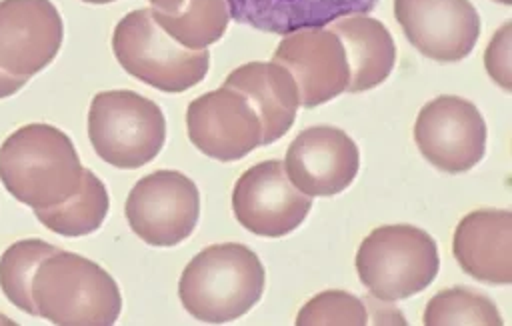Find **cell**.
<instances>
[{
  "instance_id": "cell-1",
  "label": "cell",
  "mask_w": 512,
  "mask_h": 326,
  "mask_svg": "<svg viewBox=\"0 0 512 326\" xmlns=\"http://www.w3.org/2000/svg\"><path fill=\"white\" fill-rule=\"evenodd\" d=\"M120 306V290L104 268L56 248L34 266L20 310L64 326H108Z\"/></svg>"
},
{
  "instance_id": "cell-2",
  "label": "cell",
  "mask_w": 512,
  "mask_h": 326,
  "mask_svg": "<svg viewBox=\"0 0 512 326\" xmlns=\"http://www.w3.org/2000/svg\"><path fill=\"white\" fill-rule=\"evenodd\" d=\"M72 140L50 124H28L0 146V180L30 208H50L68 200L84 180Z\"/></svg>"
},
{
  "instance_id": "cell-3",
  "label": "cell",
  "mask_w": 512,
  "mask_h": 326,
  "mask_svg": "<svg viewBox=\"0 0 512 326\" xmlns=\"http://www.w3.org/2000/svg\"><path fill=\"white\" fill-rule=\"evenodd\" d=\"M264 266L244 244H214L196 254L178 284L182 306L200 322H232L262 296Z\"/></svg>"
},
{
  "instance_id": "cell-4",
  "label": "cell",
  "mask_w": 512,
  "mask_h": 326,
  "mask_svg": "<svg viewBox=\"0 0 512 326\" xmlns=\"http://www.w3.org/2000/svg\"><path fill=\"white\" fill-rule=\"evenodd\" d=\"M440 268L432 236L410 224L372 230L356 254V270L368 292L394 302L428 288Z\"/></svg>"
},
{
  "instance_id": "cell-5",
  "label": "cell",
  "mask_w": 512,
  "mask_h": 326,
  "mask_svg": "<svg viewBox=\"0 0 512 326\" xmlns=\"http://www.w3.org/2000/svg\"><path fill=\"white\" fill-rule=\"evenodd\" d=\"M114 56L134 78L162 90L184 92L198 84L210 64L206 48L178 44L156 20L152 8L126 14L114 28Z\"/></svg>"
},
{
  "instance_id": "cell-6",
  "label": "cell",
  "mask_w": 512,
  "mask_h": 326,
  "mask_svg": "<svg viewBox=\"0 0 512 326\" xmlns=\"http://www.w3.org/2000/svg\"><path fill=\"white\" fill-rule=\"evenodd\" d=\"M88 136L96 154L116 168H140L166 140V120L156 102L132 90L100 92L90 102Z\"/></svg>"
},
{
  "instance_id": "cell-7",
  "label": "cell",
  "mask_w": 512,
  "mask_h": 326,
  "mask_svg": "<svg viewBox=\"0 0 512 326\" xmlns=\"http://www.w3.org/2000/svg\"><path fill=\"white\" fill-rule=\"evenodd\" d=\"M62 44V18L50 0H0V98L46 68Z\"/></svg>"
},
{
  "instance_id": "cell-8",
  "label": "cell",
  "mask_w": 512,
  "mask_h": 326,
  "mask_svg": "<svg viewBox=\"0 0 512 326\" xmlns=\"http://www.w3.org/2000/svg\"><path fill=\"white\" fill-rule=\"evenodd\" d=\"M124 214L134 234L146 244L176 246L196 228L200 194L182 172L158 170L134 184Z\"/></svg>"
},
{
  "instance_id": "cell-9",
  "label": "cell",
  "mask_w": 512,
  "mask_h": 326,
  "mask_svg": "<svg viewBox=\"0 0 512 326\" xmlns=\"http://www.w3.org/2000/svg\"><path fill=\"white\" fill-rule=\"evenodd\" d=\"M414 140L432 166L458 174L482 160L486 124L472 102L458 96H438L420 110L414 124Z\"/></svg>"
},
{
  "instance_id": "cell-10",
  "label": "cell",
  "mask_w": 512,
  "mask_h": 326,
  "mask_svg": "<svg viewBox=\"0 0 512 326\" xmlns=\"http://www.w3.org/2000/svg\"><path fill=\"white\" fill-rule=\"evenodd\" d=\"M232 208L246 230L280 238L304 222L312 208V198L292 184L282 162L266 160L238 178L232 192Z\"/></svg>"
},
{
  "instance_id": "cell-11",
  "label": "cell",
  "mask_w": 512,
  "mask_h": 326,
  "mask_svg": "<svg viewBox=\"0 0 512 326\" xmlns=\"http://www.w3.org/2000/svg\"><path fill=\"white\" fill-rule=\"evenodd\" d=\"M188 138L210 158L232 162L264 146L262 120L248 98L222 84L192 100L186 110Z\"/></svg>"
},
{
  "instance_id": "cell-12",
  "label": "cell",
  "mask_w": 512,
  "mask_h": 326,
  "mask_svg": "<svg viewBox=\"0 0 512 326\" xmlns=\"http://www.w3.org/2000/svg\"><path fill=\"white\" fill-rule=\"evenodd\" d=\"M394 16L410 44L436 62L466 58L480 34L470 0H394Z\"/></svg>"
},
{
  "instance_id": "cell-13",
  "label": "cell",
  "mask_w": 512,
  "mask_h": 326,
  "mask_svg": "<svg viewBox=\"0 0 512 326\" xmlns=\"http://www.w3.org/2000/svg\"><path fill=\"white\" fill-rule=\"evenodd\" d=\"M272 62L288 70L298 90V104L304 108H314L346 92V54L332 30L304 28L286 34Z\"/></svg>"
},
{
  "instance_id": "cell-14",
  "label": "cell",
  "mask_w": 512,
  "mask_h": 326,
  "mask_svg": "<svg viewBox=\"0 0 512 326\" xmlns=\"http://www.w3.org/2000/svg\"><path fill=\"white\" fill-rule=\"evenodd\" d=\"M358 148L340 128L312 126L302 130L286 152L284 170L308 196H334L358 174Z\"/></svg>"
},
{
  "instance_id": "cell-15",
  "label": "cell",
  "mask_w": 512,
  "mask_h": 326,
  "mask_svg": "<svg viewBox=\"0 0 512 326\" xmlns=\"http://www.w3.org/2000/svg\"><path fill=\"white\" fill-rule=\"evenodd\" d=\"M454 258L472 278L490 284L512 282V214L476 210L454 232Z\"/></svg>"
},
{
  "instance_id": "cell-16",
  "label": "cell",
  "mask_w": 512,
  "mask_h": 326,
  "mask_svg": "<svg viewBox=\"0 0 512 326\" xmlns=\"http://www.w3.org/2000/svg\"><path fill=\"white\" fill-rule=\"evenodd\" d=\"M376 4L378 0H226L230 18L238 24L282 36L368 14Z\"/></svg>"
},
{
  "instance_id": "cell-17",
  "label": "cell",
  "mask_w": 512,
  "mask_h": 326,
  "mask_svg": "<svg viewBox=\"0 0 512 326\" xmlns=\"http://www.w3.org/2000/svg\"><path fill=\"white\" fill-rule=\"evenodd\" d=\"M242 92L262 120V144L282 138L296 118L298 90L288 74L276 62H250L232 70L224 82Z\"/></svg>"
},
{
  "instance_id": "cell-18",
  "label": "cell",
  "mask_w": 512,
  "mask_h": 326,
  "mask_svg": "<svg viewBox=\"0 0 512 326\" xmlns=\"http://www.w3.org/2000/svg\"><path fill=\"white\" fill-rule=\"evenodd\" d=\"M348 64L346 92H364L382 84L394 68L396 46L382 22L356 14L332 22Z\"/></svg>"
},
{
  "instance_id": "cell-19",
  "label": "cell",
  "mask_w": 512,
  "mask_h": 326,
  "mask_svg": "<svg viewBox=\"0 0 512 326\" xmlns=\"http://www.w3.org/2000/svg\"><path fill=\"white\" fill-rule=\"evenodd\" d=\"M36 218L52 232L62 236H84L100 228L108 214V192L94 172L84 170V180L62 204L36 208Z\"/></svg>"
},
{
  "instance_id": "cell-20",
  "label": "cell",
  "mask_w": 512,
  "mask_h": 326,
  "mask_svg": "<svg viewBox=\"0 0 512 326\" xmlns=\"http://www.w3.org/2000/svg\"><path fill=\"white\" fill-rule=\"evenodd\" d=\"M152 14L178 44L192 50L220 40L230 20L226 0H184L176 12L152 8Z\"/></svg>"
},
{
  "instance_id": "cell-21",
  "label": "cell",
  "mask_w": 512,
  "mask_h": 326,
  "mask_svg": "<svg viewBox=\"0 0 512 326\" xmlns=\"http://www.w3.org/2000/svg\"><path fill=\"white\" fill-rule=\"evenodd\" d=\"M426 326H448V324H490L502 326L500 312L482 294L468 288H450L438 292L426 306Z\"/></svg>"
},
{
  "instance_id": "cell-22",
  "label": "cell",
  "mask_w": 512,
  "mask_h": 326,
  "mask_svg": "<svg viewBox=\"0 0 512 326\" xmlns=\"http://www.w3.org/2000/svg\"><path fill=\"white\" fill-rule=\"evenodd\" d=\"M300 326H320V324H368V306L364 300L342 292L328 290L314 296L296 318Z\"/></svg>"
},
{
  "instance_id": "cell-23",
  "label": "cell",
  "mask_w": 512,
  "mask_h": 326,
  "mask_svg": "<svg viewBox=\"0 0 512 326\" xmlns=\"http://www.w3.org/2000/svg\"><path fill=\"white\" fill-rule=\"evenodd\" d=\"M510 28V22H506L486 50V70L504 90H510Z\"/></svg>"
},
{
  "instance_id": "cell-24",
  "label": "cell",
  "mask_w": 512,
  "mask_h": 326,
  "mask_svg": "<svg viewBox=\"0 0 512 326\" xmlns=\"http://www.w3.org/2000/svg\"><path fill=\"white\" fill-rule=\"evenodd\" d=\"M154 10H162V12H176L184 0H148Z\"/></svg>"
},
{
  "instance_id": "cell-25",
  "label": "cell",
  "mask_w": 512,
  "mask_h": 326,
  "mask_svg": "<svg viewBox=\"0 0 512 326\" xmlns=\"http://www.w3.org/2000/svg\"><path fill=\"white\" fill-rule=\"evenodd\" d=\"M82 2H88V4H108V2H114V0H82Z\"/></svg>"
},
{
  "instance_id": "cell-26",
  "label": "cell",
  "mask_w": 512,
  "mask_h": 326,
  "mask_svg": "<svg viewBox=\"0 0 512 326\" xmlns=\"http://www.w3.org/2000/svg\"><path fill=\"white\" fill-rule=\"evenodd\" d=\"M0 324H10V320L6 316H0Z\"/></svg>"
},
{
  "instance_id": "cell-27",
  "label": "cell",
  "mask_w": 512,
  "mask_h": 326,
  "mask_svg": "<svg viewBox=\"0 0 512 326\" xmlns=\"http://www.w3.org/2000/svg\"><path fill=\"white\" fill-rule=\"evenodd\" d=\"M494 2H500V4H512V0H494Z\"/></svg>"
}]
</instances>
